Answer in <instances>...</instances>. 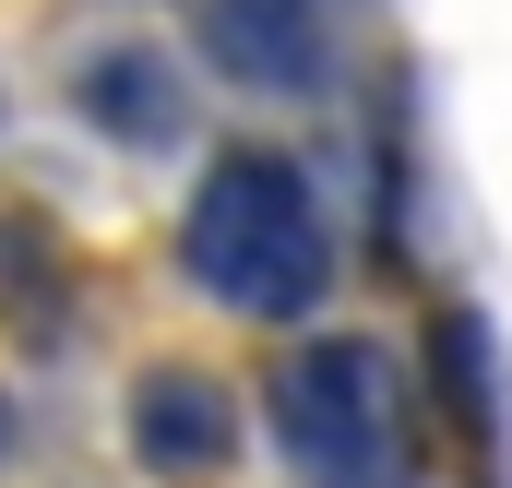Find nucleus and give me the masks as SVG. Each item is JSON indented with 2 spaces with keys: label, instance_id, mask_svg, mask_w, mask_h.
I'll return each mask as SVG.
<instances>
[{
  "label": "nucleus",
  "instance_id": "nucleus-4",
  "mask_svg": "<svg viewBox=\"0 0 512 488\" xmlns=\"http://www.w3.org/2000/svg\"><path fill=\"white\" fill-rule=\"evenodd\" d=\"M191 48H203L215 84H239L262 108H310V96H334V72H346L322 0H203V12H191Z\"/></svg>",
  "mask_w": 512,
  "mask_h": 488
},
{
  "label": "nucleus",
  "instance_id": "nucleus-7",
  "mask_svg": "<svg viewBox=\"0 0 512 488\" xmlns=\"http://www.w3.org/2000/svg\"><path fill=\"white\" fill-rule=\"evenodd\" d=\"M12 453H24V405L0 393V477H12Z\"/></svg>",
  "mask_w": 512,
  "mask_h": 488
},
{
  "label": "nucleus",
  "instance_id": "nucleus-6",
  "mask_svg": "<svg viewBox=\"0 0 512 488\" xmlns=\"http://www.w3.org/2000/svg\"><path fill=\"white\" fill-rule=\"evenodd\" d=\"M429 381H441V417L465 441H501V358H489V310H441L429 322Z\"/></svg>",
  "mask_w": 512,
  "mask_h": 488
},
{
  "label": "nucleus",
  "instance_id": "nucleus-1",
  "mask_svg": "<svg viewBox=\"0 0 512 488\" xmlns=\"http://www.w3.org/2000/svg\"><path fill=\"white\" fill-rule=\"evenodd\" d=\"M179 274L227 310V322H262V334H310L334 274H346V239H334V203L322 179L286 155V143H227L203 155L191 203H179Z\"/></svg>",
  "mask_w": 512,
  "mask_h": 488
},
{
  "label": "nucleus",
  "instance_id": "nucleus-5",
  "mask_svg": "<svg viewBox=\"0 0 512 488\" xmlns=\"http://www.w3.org/2000/svg\"><path fill=\"white\" fill-rule=\"evenodd\" d=\"M72 108H84L96 143H120V155H179L191 143V72L155 36H108V48H84Z\"/></svg>",
  "mask_w": 512,
  "mask_h": 488
},
{
  "label": "nucleus",
  "instance_id": "nucleus-3",
  "mask_svg": "<svg viewBox=\"0 0 512 488\" xmlns=\"http://www.w3.org/2000/svg\"><path fill=\"white\" fill-rule=\"evenodd\" d=\"M120 441H131V465H143L155 488H215L227 465H239V441H251L239 381H227V369H203V358H155V369H131V393H120Z\"/></svg>",
  "mask_w": 512,
  "mask_h": 488
},
{
  "label": "nucleus",
  "instance_id": "nucleus-2",
  "mask_svg": "<svg viewBox=\"0 0 512 488\" xmlns=\"http://www.w3.org/2000/svg\"><path fill=\"white\" fill-rule=\"evenodd\" d=\"M262 429L298 465V488H417V381L358 322L286 334L262 381Z\"/></svg>",
  "mask_w": 512,
  "mask_h": 488
}]
</instances>
